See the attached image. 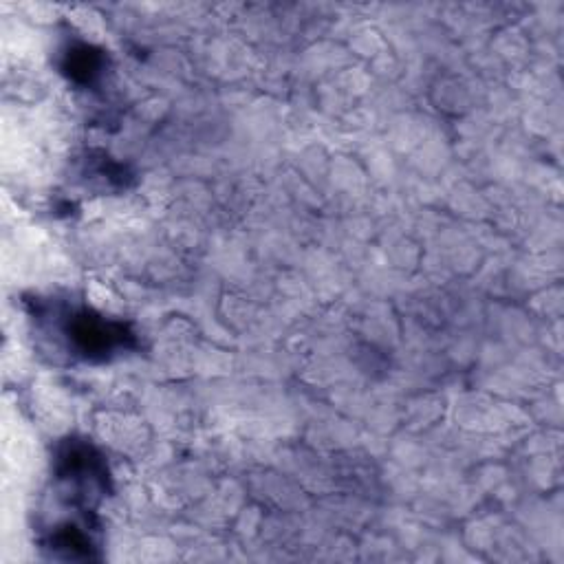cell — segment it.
I'll return each mask as SVG.
<instances>
[{
  "label": "cell",
  "instance_id": "3",
  "mask_svg": "<svg viewBox=\"0 0 564 564\" xmlns=\"http://www.w3.org/2000/svg\"><path fill=\"white\" fill-rule=\"evenodd\" d=\"M102 67H104L102 51H97L89 45H78V47H71L62 69L67 71V75L73 82L89 84L97 78V75H100Z\"/></svg>",
  "mask_w": 564,
  "mask_h": 564
},
{
  "label": "cell",
  "instance_id": "2",
  "mask_svg": "<svg viewBox=\"0 0 564 564\" xmlns=\"http://www.w3.org/2000/svg\"><path fill=\"white\" fill-rule=\"evenodd\" d=\"M47 547L67 560H93L95 545L89 534L75 525H64L51 534Z\"/></svg>",
  "mask_w": 564,
  "mask_h": 564
},
{
  "label": "cell",
  "instance_id": "1",
  "mask_svg": "<svg viewBox=\"0 0 564 564\" xmlns=\"http://www.w3.org/2000/svg\"><path fill=\"white\" fill-rule=\"evenodd\" d=\"M64 333L73 346V351L89 362H104L117 351L135 349V333L128 324L117 320H106L91 309L73 311Z\"/></svg>",
  "mask_w": 564,
  "mask_h": 564
}]
</instances>
